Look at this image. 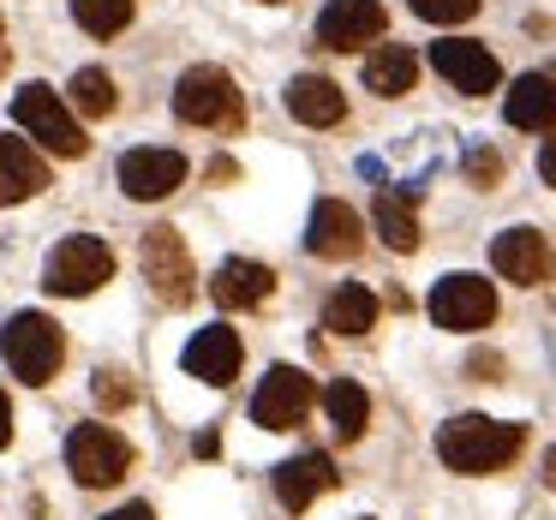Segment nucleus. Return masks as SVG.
I'll return each mask as SVG.
<instances>
[{"label":"nucleus","mask_w":556,"mask_h":520,"mask_svg":"<svg viewBox=\"0 0 556 520\" xmlns=\"http://www.w3.org/2000/svg\"><path fill=\"white\" fill-rule=\"evenodd\" d=\"M520 443H527V424L484 419V413H460L437 431V455L455 472H503L520 455Z\"/></svg>","instance_id":"f257e3e1"},{"label":"nucleus","mask_w":556,"mask_h":520,"mask_svg":"<svg viewBox=\"0 0 556 520\" xmlns=\"http://www.w3.org/2000/svg\"><path fill=\"white\" fill-rule=\"evenodd\" d=\"M0 359H7V371H13L18 383H30V389L54 383V371H61V359H66L61 324H54L49 312L7 317V329H0Z\"/></svg>","instance_id":"f03ea898"},{"label":"nucleus","mask_w":556,"mask_h":520,"mask_svg":"<svg viewBox=\"0 0 556 520\" xmlns=\"http://www.w3.org/2000/svg\"><path fill=\"white\" fill-rule=\"evenodd\" d=\"M174 114L186 126H210V132H233L245 121L240 85H233L222 66H192V73L174 85Z\"/></svg>","instance_id":"7ed1b4c3"},{"label":"nucleus","mask_w":556,"mask_h":520,"mask_svg":"<svg viewBox=\"0 0 556 520\" xmlns=\"http://www.w3.org/2000/svg\"><path fill=\"white\" fill-rule=\"evenodd\" d=\"M109 276H114V252L97 233H66L49 252V264H42V288L61 293V300H85V293H97Z\"/></svg>","instance_id":"20e7f679"},{"label":"nucleus","mask_w":556,"mask_h":520,"mask_svg":"<svg viewBox=\"0 0 556 520\" xmlns=\"http://www.w3.org/2000/svg\"><path fill=\"white\" fill-rule=\"evenodd\" d=\"M66 467H73L78 484H90V491H109V484L126 479V467H132V443H126L114 424H73V436H66Z\"/></svg>","instance_id":"39448f33"},{"label":"nucleus","mask_w":556,"mask_h":520,"mask_svg":"<svg viewBox=\"0 0 556 520\" xmlns=\"http://www.w3.org/2000/svg\"><path fill=\"white\" fill-rule=\"evenodd\" d=\"M13 121L25 126L30 138H42L49 156H85V126L73 121V109H66L49 85H25V90H18V97H13Z\"/></svg>","instance_id":"423d86ee"},{"label":"nucleus","mask_w":556,"mask_h":520,"mask_svg":"<svg viewBox=\"0 0 556 520\" xmlns=\"http://www.w3.org/2000/svg\"><path fill=\"white\" fill-rule=\"evenodd\" d=\"M312 401H317V383L300 365H269V377L252 395V424H264V431H293V424H305Z\"/></svg>","instance_id":"0eeeda50"},{"label":"nucleus","mask_w":556,"mask_h":520,"mask_svg":"<svg viewBox=\"0 0 556 520\" xmlns=\"http://www.w3.org/2000/svg\"><path fill=\"white\" fill-rule=\"evenodd\" d=\"M496 317V288L484 276H443L431 288V324L437 329H455V335H472V329H484Z\"/></svg>","instance_id":"6e6552de"},{"label":"nucleus","mask_w":556,"mask_h":520,"mask_svg":"<svg viewBox=\"0 0 556 520\" xmlns=\"http://www.w3.org/2000/svg\"><path fill=\"white\" fill-rule=\"evenodd\" d=\"M138 264H144V281L162 305L192 300V252H186L180 228H150L144 245H138Z\"/></svg>","instance_id":"1a4fd4ad"},{"label":"nucleus","mask_w":556,"mask_h":520,"mask_svg":"<svg viewBox=\"0 0 556 520\" xmlns=\"http://www.w3.org/2000/svg\"><path fill=\"white\" fill-rule=\"evenodd\" d=\"M491 269L503 281H520V288H544L556 276V252L539 228H508L491 240Z\"/></svg>","instance_id":"9d476101"},{"label":"nucleus","mask_w":556,"mask_h":520,"mask_svg":"<svg viewBox=\"0 0 556 520\" xmlns=\"http://www.w3.org/2000/svg\"><path fill=\"white\" fill-rule=\"evenodd\" d=\"M431 66L460 90V97H491V90L503 85V66H496V54L484 49V42H467V37L431 42Z\"/></svg>","instance_id":"9b49d317"},{"label":"nucleus","mask_w":556,"mask_h":520,"mask_svg":"<svg viewBox=\"0 0 556 520\" xmlns=\"http://www.w3.org/2000/svg\"><path fill=\"white\" fill-rule=\"evenodd\" d=\"M180 180H186V156H180V150L138 144V150H126V156H121V192L138 198V204H156V198H168Z\"/></svg>","instance_id":"f8f14e48"},{"label":"nucleus","mask_w":556,"mask_h":520,"mask_svg":"<svg viewBox=\"0 0 556 520\" xmlns=\"http://www.w3.org/2000/svg\"><path fill=\"white\" fill-rule=\"evenodd\" d=\"M389 30V13L377 7V0H329L324 13H317V42L324 49H365V42H377Z\"/></svg>","instance_id":"ddd939ff"},{"label":"nucleus","mask_w":556,"mask_h":520,"mask_svg":"<svg viewBox=\"0 0 556 520\" xmlns=\"http://www.w3.org/2000/svg\"><path fill=\"white\" fill-rule=\"evenodd\" d=\"M240 359H245V347H240V335H233L228 324H204L192 341H186V371H192L198 383H210V389L233 383Z\"/></svg>","instance_id":"4468645a"},{"label":"nucleus","mask_w":556,"mask_h":520,"mask_svg":"<svg viewBox=\"0 0 556 520\" xmlns=\"http://www.w3.org/2000/svg\"><path fill=\"white\" fill-rule=\"evenodd\" d=\"M359 245H365L359 216H353L341 198H324V204L312 210V221H305V252L312 257H359Z\"/></svg>","instance_id":"2eb2a0df"},{"label":"nucleus","mask_w":556,"mask_h":520,"mask_svg":"<svg viewBox=\"0 0 556 520\" xmlns=\"http://www.w3.org/2000/svg\"><path fill=\"white\" fill-rule=\"evenodd\" d=\"M425 192V180H407V186H383L371 204V221H377V240L389 252H419V216H413V198Z\"/></svg>","instance_id":"dca6fc26"},{"label":"nucleus","mask_w":556,"mask_h":520,"mask_svg":"<svg viewBox=\"0 0 556 520\" xmlns=\"http://www.w3.org/2000/svg\"><path fill=\"white\" fill-rule=\"evenodd\" d=\"M324 491H336V460L329 455H293L276 467V496L288 515H305Z\"/></svg>","instance_id":"f3484780"},{"label":"nucleus","mask_w":556,"mask_h":520,"mask_svg":"<svg viewBox=\"0 0 556 520\" xmlns=\"http://www.w3.org/2000/svg\"><path fill=\"white\" fill-rule=\"evenodd\" d=\"M49 186V162L30 150V138L0 132V204H25Z\"/></svg>","instance_id":"a211bd4d"},{"label":"nucleus","mask_w":556,"mask_h":520,"mask_svg":"<svg viewBox=\"0 0 556 520\" xmlns=\"http://www.w3.org/2000/svg\"><path fill=\"white\" fill-rule=\"evenodd\" d=\"M288 114L300 126H341L348 121V97H341L336 78H317V73H300L288 85Z\"/></svg>","instance_id":"6ab92c4d"},{"label":"nucleus","mask_w":556,"mask_h":520,"mask_svg":"<svg viewBox=\"0 0 556 520\" xmlns=\"http://www.w3.org/2000/svg\"><path fill=\"white\" fill-rule=\"evenodd\" d=\"M503 114H508V126H520V132H556V78H544V73L515 78Z\"/></svg>","instance_id":"aec40b11"},{"label":"nucleus","mask_w":556,"mask_h":520,"mask_svg":"<svg viewBox=\"0 0 556 520\" xmlns=\"http://www.w3.org/2000/svg\"><path fill=\"white\" fill-rule=\"evenodd\" d=\"M269 288H276V276H269L264 264H252V257H228V264L216 269V281H210L216 305H228V312H252V305H264Z\"/></svg>","instance_id":"412c9836"},{"label":"nucleus","mask_w":556,"mask_h":520,"mask_svg":"<svg viewBox=\"0 0 556 520\" xmlns=\"http://www.w3.org/2000/svg\"><path fill=\"white\" fill-rule=\"evenodd\" d=\"M324 329H336V335H365V329H377V293L359 288V281H341L324 300Z\"/></svg>","instance_id":"4be33fe9"},{"label":"nucleus","mask_w":556,"mask_h":520,"mask_svg":"<svg viewBox=\"0 0 556 520\" xmlns=\"http://www.w3.org/2000/svg\"><path fill=\"white\" fill-rule=\"evenodd\" d=\"M413 78H419V54L401 49V42H383V49L365 61V90H377V97H407Z\"/></svg>","instance_id":"5701e85b"},{"label":"nucleus","mask_w":556,"mask_h":520,"mask_svg":"<svg viewBox=\"0 0 556 520\" xmlns=\"http://www.w3.org/2000/svg\"><path fill=\"white\" fill-rule=\"evenodd\" d=\"M324 413H329V424H336L341 443H359L365 419H371V395H365L353 377H336V383L324 389Z\"/></svg>","instance_id":"b1692460"},{"label":"nucleus","mask_w":556,"mask_h":520,"mask_svg":"<svg viewBox=\"0 0 556 520\" xmlns=\"http://www.w3.org/2000/svg\"><path fill=\"white\" fill-rule=\"evenodd\" d=\"M73 18L90 37H121L132 25V0H73Z\"/></svg>","instance_id":"393cba45"},{"label":"nucleus","mask_w":556,"mask_h":520,"mask_svg":"<svg viewBox=\"0 0 556 520\" xmlns=\"http://www.w3.org/2000/svg\"><path fill=\"white\" fill-rule=\"evenodd\" d=\"M73 109L90 114V121L114 114V78L102 73V66H78V73H73Z\"/></svg>","instance_id":"a878e982"},{"label":"nucleus","mask_w":556,"mask_h":520,"mask_svg":"<svg viewBox=\"0 0 556 520\" xmlns=\"http://www.w3.org/2000/svg\"><path fill=\"white\" fill-rule=\"evenodd\" d=\"M407 7L425 25H467V18L479 13V0H407Z\"/></svg>","instance_id":"bb28decb"},{"label":"nucleus","mask_w":556,"mask_h":520,"mask_svg":"<svg viewBox=\"0 0 556 520\" xmlns=\"http://www.w3.org/2000/svg\"><path fill=\"white\" fill-rule=\"evenodd\" d=\"M467 180L479 186V192H491L496 180H503V156H496V150H467Z\"/></svg>","instance_id":"cd10ccee"},{"label":"nucleus","mask_w":556,"mask_h":520,"mask_svg":"<svg viewBox=\"0 0 556 520\" xmlns=\"http://www.w3.org/2000/svg\"><path fill=\"white\" fill-rule=\"evenodd\" d=\"M97 401L102 407H126V401H132V383H126L121 371H102L97 377Z\"/></svg>","instance_id":"c85d7f7f"},{"label":"nucleus","mask_w":556,"mask_h":520,"mask_svg":"<svg viewBox=\"0 0 556 520\" xmlns=\"http://www.w3.org/2000/svg\"><path fill=\"white\" fill-rule=\"evenodd\" d=\"M539 180H544V186H556V132L544 138V150H539Z\"/></svg>","instance_id":"c756f323"},{"label":"nucleus","mask_w":556,"mask_h":520,"mask_svg":"<svg viewBox=\"0 0 556 520\" xmlns=\"http://www.w3.org/2000/svg\"><path fill=\"white\" fill-rule=\"evenodd\" d=\"M7 443H13V401L0 395V448H7Z\"/></svg>","instance_id":"7c9ffc66"},{"label":"nucleus","mask_w":556,"mask_h":520,"mask_svg":"<svg viewBox=\"0 0 556 520\" xmlns=\"http://www.w3.org/2000/svg\"><path fill=\"white\" fill-rule=\"evenodd\" d=\"M109 520H156V515H150V508L144 503H126V508H114V515Z\"/></svg>","instance_id":"2f4dec72"},{"label":"nucleus","mask_w":556,"mask_h":520,"mask_svg":"<svg viewBox=\"0 0 556 520\" xmlns=\"http://www.w3.org/2000/svg\"><path fill=\"white\" fill-rule=\"evenodd\" d=\"M544 484H551V491H556V448H551V455H544Z\"/></svg>","instance_id":"473e14b6"},{"label":"nucleus","mask_w":556,"mask_h":520,"mask_svg":"<svg viewBox=\"0 0 556 520\" xmlns=\"http://www.w3.org/2000/svg\"><path fill=\"white\" fill-rule=\"evenodd\" d=\"M264 7H281V0H264Z\"/></svg>","instance_id":"72a5a7b5"}]
</instances>
